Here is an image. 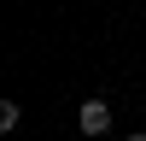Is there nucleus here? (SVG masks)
Here are the masks:
<instances>
[{"instance_id":"1","label":"nucleus","mask_w":146,"mask_h":141,"mask_svg":"<svg viewBox=\"0 0 146 141\" xmlns=\"http://www.w3.org/2000/svg\"><path fill=\"white\" fill-rule=\"evenodd\" d=\"M76 124H82V141H94V135H105V129H111V106H105V100H82V112H76Z\"/></svg>"},{"instance_id":"2","label":"nucleus","mask_w":146,"mask_h":141,"mask_svg":"<svg viewBox=\"0 0 146 141\" xmlns=\"http://www.w3.org/2000/svg\"><path fill=\"white\" fill-rule=\"evenodd\" d=\"M18 117H23L18 100H0V129H18Z\"/></svg>"},{"instance_id":"3","label":"nucleus","mask_w":146,"mask_h":141,"mask_svg":"<svg viewBox=\"0 0 146 141\" xmlns=\"http://www.w3.org/2000/svg\"><path fill=\"white\" fill-rule=\"evenodd\" d=\"M123 141H146V129H129V135H123Z\"/></svg>"}]
</instances>
